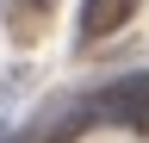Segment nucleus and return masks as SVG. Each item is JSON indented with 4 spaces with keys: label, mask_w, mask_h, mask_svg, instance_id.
Instances as JSON below:
<instances>
[{
    "label": "nucleus",
    "mask_w": 149,
    "mask_h": 143,
    "mask_svg": "<svg viewBox=\"0 0 149 143\" xmlns=\"http://www.w3.org/2000/svg\"><path fill=\"white\" fill-rule=\"evenodd\" d=\"M130 13H137V0H81V38L87 44L112 38V31L130 25Z\"/></svg>",
    "instance_id": "nucleus-2"
},
{
    "label": "nucleus",
    "mask_w": 149,
    "mask_h": 143,
    "mask_svg": "<svg viewBox=\"0 0 149 143\" xmlns=\"http://www.w3.org/2000/svg\"><path fill=\"white\" fill-rule=\"evenodd\" d=\"M93 118H112L124 131H149V68H130V75L106 81L93 93Z\"/></svg>",
    "instance_id": "nucleus-1"
},
{
    "label": "nucleus",
    "mask_w": 149,
    "mask_h": 143,
    "mask_svg": "<svg viewBox=\"0 0 149 143\" xmlns=\"http://www.w3.org/2000/svg\"><path fill=\"white\" fill-rule=\"evenodd\" d=\"M31 6H50V0H31Z\"/></svg>",
    "instance_id": "nucleus-3"
}]
</instances>
